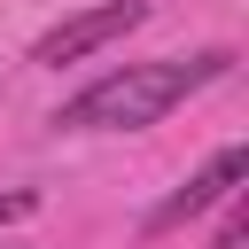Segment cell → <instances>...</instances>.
I'll list each match as a JSON object with an SVG mask.
<instances>
[{"mask_svg":"<svg viewBox=\"0 0 249 249\" xmlns=\"http://www.w3.org/2000/svg\"><path fill=\"white\" fill-rule=\"evenodd\" d=\"M233 70V47H202V54H163V62H124L109 78H93L86 93H70L54 109L62 132H140L156 117H171L179 101H195L202 86H218Z\"/></svg>","mask_w":249,"mask_h":249,"instance_id":"obj_1","label":"cell"},{"mask_svg":"<svg viewBox=\"0 0 249 249\" xmlns=\"http://www.w3.org/2000/svg\"><path fill=\"white\" fill-rule=\"evenodd\" d=\"M140 23H148V8H140V0H101V8H78V16H62V23L31 47V62H39V70L86 62V54H101L109 39H124V31H140Z\"/></svg>","mask_w":249,"mask_h":249,"instance_id":"obj_2","label":"cell"},{"mask_svg":"<svg viewBox=\"0 0 249 249\" xmlns=\"http://www.w3.org/2000/svg\"><path fill=\"white\" fill-rule=\"evenodd\" d=\"M241 179H249V148H218V156H210L179 195H163V202L148 210V233H179V226H187V218H202L210 202H233V187H241Z\"/></svg>","mask_w":249,"mask_h":249,"instance_id":"obj_3","label":"cell"},{"mask_svg":"<svg viewBox=\"0 0 249 249\" xmlns=\"http://www.w3.org/2000/svg\"><path fill=\"white\" fill-rule=\"evenodd\" d=\"M39 210V187H0V226H23Z\"/></svg>","mask_w":249,"mask_h":249,"instance_id":"obj_4","label":"cell"}]
</instances>
